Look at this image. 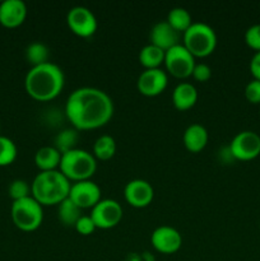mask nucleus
I'll return each mask as SVG.
<instances>
[{"mask_svg":"<svg viewBox=\"0 0 260 261\" xmlns=\"http://www.w3.org/2000/svg\"><path fill=\"white\" fill-rule=\"evenodd\" d=\"M65 114L76 130L97 129L106 125L112 117L114 102L102 89L82 87L69 94Z\"/></svg>","mask_w":260,"mask_h":261,"instance_id":"f257e3e1","label":"nucleus"},{"mask_svg":"<svg viewBox=\"0 0 260 261\" xmlns=\"http://www.w3.org/2000/svg\"><path fill=\"white\" fill-rule=\"evenodd\" d=\"M65 84V75L56 64L48 63L32 66L24 78L27 93L37 101H50L59 96Z\"/></svg>","mask_w":260,"mask_h":261,"instance_id":"f03ea898","label":"nucleus"},{"mask_svg":"<svg viewBox=\"0 0 260 261\" xmlns=\"http://www.w3.org/2000/svg\"><path fill=\"white\" fill-rule=\"evenodd\" d=\"M70 186L60 170L41 171L31 184V194L41 205H59L69 196Z\"/></svg>","mask_w":260,"mask_h":261,"instance_id":"7ed1b4c3","label":"nucleus"},{"mask_svg":"<svg viewBox=\"0 0 260 261\" xmlns=\"http://www.w3.org/2000/svg\"><path fill=\"white\" fill-rule=\"evenodd\" d=\"M96 157L87 150L75 148L61 154L59 170L65 175L66 178L73 181L91 180L96 172Z\"/></svg>","mask_w":260,"mask_h":261,"instance_id":"20e7f679","label":"nucleus"},{"mask_svg":"<svg viewBox=\"0 0 260 261\" xmlns=\"http://www.w3.org/2000/svg\"><path fill=\"white\" fill-rule=\"evenodd\" d=\"M183 45L194 56L204 58L211 55L217 46L216 31L203 22H193V24L184 32Z\"/></svg>","mask_w":260,"mask_h":261,"instance_id":"39448f33","label":"nucleus"},{"mask_svg":"<svg viewBox=\"0 0 260 261\" xmlns=\"http://www.w3.org/2000/svg\"><path fill=\"white\" fill-rule=\"evenodd\" d=\"M10 214L15 226L25 232L37 229L43 221L42 205L32 195L13 201Z\"/></svg>","mask_w":260,"mask_h":261,"instance_id":"423d86ee","label":"nucleus"},{"mask_svg":"<svg viewBox=\"0 0 260 261\" xmlns=\"http://www.w3.org/2000/svg\"><path fill=\"white\" fill-rule=\"evenodd\" d=\"M165 64L167 70L176 78H186L193 74L195 56L184 45L173 46L165 51Z\"/></svg>","mask_w":260,"mask_h":261,"instance_id":"0eeeda50","label":"nucleus"},{"mask_svg":"<svg viewBox=\"0 0 260 261\" xmlns=\"http://www.w3.org/2000/svg\"><path fill=\"white\" fill-rule=\"evenodd\" d=\"M228 147L235 160H254L260 154V137L251 130H244L235 135Z\"/></svg>","mask_w":260,"mask_h":261,"instance_id":"6e6552de","label":"nucleus"},{"mask_svg":"<svg viewBox=\"0 0 260 261\" xmlns=\"http://www.w3.org/2000/svg\"><path fill=\"white\" fill-rule=\"evenodd\" d=\"M66 22L69 28L81 37H91L98 27V22L93 12L82 5H76L69 10Z\"/></svg>","mask_w":260,"mask_h":261,"instance_id":"1a4fd4ad","label":"nucleus"},{"mask_svg":"<svg viewBox=\"0 0 260 261\" xmlns=\"http://www.w3.org/2000/svg\"><path fill=\"white\" fill-rule=\"evenodd\" d=\"M89 216L93 219L97 228H112L121 221L122 208L119 201L114 200V199H101L92 208Z\"/></svg>","mask_w":260,"mask_h":261,"instance_id":"9d476101","label":"nucleus"},{"mask_svg":"<svg viewBox=\"0 0 260 261\" xmlns=\"http://www.w3.org/2000/svg\"><path fill=\"white\" fill-rule=\"evenodd\" d=\"M69 198L81 209L93 208L101 200V189L92 180L76 181L71 184Z\"/></svg>","mask_w":260,"mask_h":261,"instance_id":"9b49d317","label":"nucleus"},{"mask_svg":"<svg viewBox=\"0 0 260 261\" xmlns=\"http://www.w3.org/2000/svg\"><path fill=\"white\" fill-rule=\"evenodd\" d=\"M167 83L168 76L165 70H162L161 68L145 69L140 73L139 78H138L137 87L142 94L153 97L162 93L167 87Z\"/></svg>","mask_w":260,"mask_h":261,"instance_id":"f8f14e48","label":"nucleus"},{"mask_svg":"<svg viewBox=\"0 0 260 261\" xmlns=\"http://www.w3.org/2000/svg\"><path fill=\"white\" fill-rule=\"evenodd\" d=\"M150 242L157 251L162 254H173L183 245V237L171 226H160L150 234Z\"/></svg>","mask_w":260,"mask_h":261,"instance_id":"ddd939ff","label":"nucleus"},{"mask_svg":"<svg viewBox=\"0 0 260 261\" xmlns=\"http://www.w3.org/2000/svg\"><path fill=\"white\" fill-rule=\"evenodd\" d=\"M124 195L130 205L135 206V208H144L152 203L154 190L148 181L142 180V178H134L125 185Z\"/></svg>","mask_w":260,"mask_h":261,"instance_id":"4468645a","label":"nucleus"},{"mask_svg":"<svg viewBox=\"0 0 260 261\" xmlns=\"http://www.w3.org/2000/svg\"><path fill=\"white\" fill-rule=\"evenodd\" d=\"M27 17V5L23 0H4L0 3V23L14 28L22 24Z\"/></svg>","mask_w":260,"mask_h":261,"instance_id":"2eb2a0df","label":"nucleus"},{"mask_svg":"<svg viewBox=\"0 0 260 261\" xmlns=\"http://www.w3.org/2000/svg\"><path fill=\"white\" fill-rule=\"evenodd\" d=\"M149 40L152 45L167 51L168 48L178 45V32L168 24L167 20H161L150 30Z\"/></svg>","mask_w":260,"mask_h":261,"instance_id":"dca6fc26","label":"nucleus"},{"mask_svg":"<svg viewBox=\"0 0 260 261\" xmlns=\"http://www.w3.org/2000/svg\"><path fill=\"white\" fill-rule=\"evenodd\" d=\"M198 101V91L195 86L188 82H181L173 88L172 102L177 110H189Z\"/></svg>","mask_w":260,"mask_h":261,"instance_id":"f3484780","label":"nucleus"},{"mask_svg":"<svg viewBox=\"0 0 260 261\" xmlns=\"http://www.w3.org/2000/svg\"><path fill=\"white\" fill-rule=\"evenodd\" d=\"M208 132L201 124H191L184 132V144L190 152L198 153L208 143Z\"/></svg>","mask_w":260,"mask_h":261,"instance_id":"a211bd4d","label":"nucleus"},{"mask_svg":"<svg viewBox=\"0 0 260 261\" xmlns=\"http://www.w3.org/2000/svg\"><path fill=\"white\" fill-rule=\"evenodd\" d=\"M61 153L54 145L41 147L35 154V163L41 171H53L60 166Z\"/></svg>","mask_w":260,"mask_h":261,"instance_id":"6ab92c4d","label":"nucleus"},{"mask_svg":"<svg viewBox=\"0 0 260 261\" xmlns=\"http://www.w3.org/2000/svg\"><path fill=\"white\" fill-rule=\"evenodd\" d=\"M139 61L145 69L160 68L161 64L165 63V51L152 43H148L140 50Z\"/></svg>","mask_w":260,"mask_h":261,"instance_id":"aec40b11","label":"nucleus"},{"mask_svg":"<svg viewBox=\"0 0 260 261\" xmlns=\"http://www.w3.org/2000/svg\"><path fill=\"white\" fill-rule=\"evenodd\" d=\"M58 216L61 223L69 227H74L82 217V209L68 196L59 204Z\"/></svg>","mask_w":260,"mask_h":261,"instance_id":"412c9836","label":"nucleus"},{"mask_svg":"<svg viewBox=\"0 0 260 261\" xmlns=\"http://www.w3.org/2000/svg\"><path fill=\"white\" fill-rule=\"evenodd\" d=\"M167 22L177 32H185L193 24V19H191V14L189 13V10L181 7L172 8L168 12Z\"/></svg>","mask_w":260,"mask_h":261,"instance_id":"4be33fe9","label":"nucleus"},{"mask_svg":"<svg viewBox=\"0 0 260 261\" xmlns=\"http://www.w3.org/2000/svg\"><path fill=\"white\" fill-rule=\"evenodd\" d=\"M24 54L25 59L32 66L48 63V58H50V50H48L47 46L42 42H38V41L30 43L25 48Z\"/></svg>","mask_w":260,"mask_h":261,"instance_id":"5701e85b","label":"nucleus"},{"mask_svg":"<svg viewBox=\"0 0 260 261\" xmlns=\"http://www.w3.org/2000/svg\"><path fill=\"white\" fill-rule=\"evenodd\" d=\"M79 140L78 130L75 127L71 129H64L55 137V145L54 147L63 154L71 149H75V145Z\"/></svg>","mask_w":260,"mask_h":261,"instance_id":"b1692460","label":"nucleus"},{"mask_svg":"<svg viewBox=\"0 0 260 261\" xmlns=\"http://www.w3.org/2000/svg\"><path fill=\"white\" fill-rule=\"evenodd\" d=\"M116 152V142L111 135H101L93 144L94 157L102 161L110 160Z\"/></svg>","mask_w":260,"mask_h":261,"instance_id":"393cba45","label":"nucleus"},{"mask_svg":"<svg viewBox=\"0 0 260 261\" xmlns=\"http://www.w3.org/2000/svg\"><path fill=\"white\" fill-rule=\"evenodd\" d=\"M17 145L10 138L0 135V166H8L17 158Z\"/></svg>","mask_w":260,"mask_h":261,"instance_id":"a878e982","label":"nucleus"},{"mask_svg":"<svg viewBox=\"0 0 260 261\" xmlns=\"http://www.w3.org/2000/svg\"><path fill=\"white\" fill-rule=\"evenodd\" d=\"M8 193H9V196L13 199V201L20 200V199L31 196V186L28 185L27 181L18 178V180L10 182L9 188H8Z\"/></svg>","mask_w":260,"mask_h":261,"instance_id":"bb28decb","label":"nucleus"},{"mask_svg":"<svg viewBox=\"0 0 260 261\" xmlns=\"http://www.w3.org/2000/svg\"><path fill=\"white\" fill-rule=\"evenodd\" d=\"M245 41L254 50L260 51V23L247 28L245 32Z\"/></svg>","mask_w":260,"mask_h":261,"instance_id":"cd10ccee","label":"nucleus"},{"mask_svg":"<svg viewBox=\"0 0 260 261\" xmlns=\"http://www.w3.org/2000/svg\"><path fill=\"white\" fill-rule=\"evenodd\" d=\"M74 228L79 232L83 236H88V234L93 233L94 229L97 228L96 224H94L93 219L91 218V216H82L78 219V222L75 223Z\"/></svg>","mask_w":260,"mask_h":261,"instance_id":"c85d7f7f","label":"nucleus"},{"mask_svg":"<svg viewBox=\"0 0 260 261\" xmlns=\"http://www.w3.org/2000/svg\"><path fill=\"white\" fill-rule=\"evenodd\" d=\"M245 96L251 103H260V81L252 79L245 87Z\"/></svg>","mask_w":260,"mask_h":261,"instance_id":"c756f323","label":"nucleus"},{"mask_svg":"<svg viewBox=\"0 0 260 261\" xmlns=\"http://www.w3.org/2000/svg\"><path fill=\"white\" fill-rule=\"evenodd\" d=\"M191 75H193L194 78L196 79V81L206 82V81H209V79H211L212 69H211V66L206 65V64H204V63L195 64V66H194L193 74H191Z\"/></svg>","mask_w":260,"mask_h":261,"instance_id":"7c9ffc66","label":"nucleus"},{"mask_svg":"<svg viewBox=\"0 0 260 261\" xmlns=\"http://www.w3.org/2000/svg\"><path fill=\"white\" fill-rule=\"evenodd\" d=\"M250 71L254 75V79L260 81V51H256L250 60Z\"/></svg>","mask_w":260,"mask_h":261,"instance_id":"2f4dec72","label":"nucleus"}]
</instances>
